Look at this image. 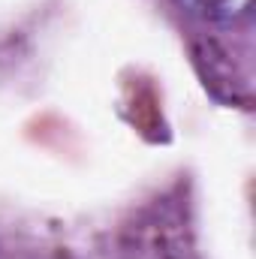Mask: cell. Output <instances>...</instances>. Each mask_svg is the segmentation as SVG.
Returning a JSON list of instances; mask_svg holds the SVG:
<instances>
[{
    "instance_id": "1",
    "label": "cell",
    "mask_w": 256,
    "mask_h": 259,
    "mask_svg": "<svg viewBox=\"0 0 256 259\" xmlns=\"http://www.w3.org/2000/svg\"><path fill=\"white\" fill-rule=\"evenodd\" d=\"M178 6L187 12L199 36L205 39L202 58L232 61L229 36H250V0H178Z\"/></svg>"
},
{
    "instance_id": "2",
    "label": "cell",
    "mask_w": 256,
    "mask_h": 259,
    "mask_svg": "<svg viewBox=\"0 0 256 259\" xmlns=\"http://www.w3.org/2000/svg\"><path fill=\"white\" fill-rule=\"evenodd\" d=\"M136 259H196L190 247V235L181 223V217L169 208L145 217L136 232Z\"/></svg>"
}]
</instances>
